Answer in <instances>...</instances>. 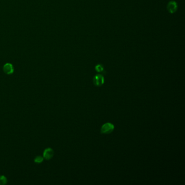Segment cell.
Returning a JSON list of instances; mask_svg holds the SVG:
<instances>
[{
	"label": "cell",
	"mask_w": 185,
	"mask_h": 185,
	"mask_svg": "<svg viewBox=\"0 0 185 185\" xmlns=\"http://www.w3.org/2000/svg\"><path fill=\"white\" fill-rule=\"evenodd\" d=\"M8 182L7 178L4 175L0 176V185H6Z\"/></svg>",
	"instance_id": "6"
},
{
	"label": "cell",
	"mask_w": 185,
	"mask_h": 185,
	"mask_svg": "<svg viewBox=\"0 0 185 185\" xmlns=\"http://www.w3.org/2000/svg\"><path fill=\"white\" fill-rule=\"evenodd\" d=\"M43 157L41 156H37L36 158L34 159V162L36 163H41L42 162H43Z\"/></svg>",
	"instance_id": "8"
},
{
	"label": "cell",
	"mask_w": 185,
	"mask_h": 185,
	"mask_svg": "<svg viewBox=\"0 0 185 185\" xmlns=\"http://www.w3.org/2000/svg\"><path fill=\"white\" fill-rule=\"evenodd\" d=\"M95 70L97 72H103L104 71V67L101 64H98L95 66Z\"/></svg>",
	"instance_id": "7"
},
{
	"label": "cell",
	"mask_w": 185,
	"mask_h": 185,
	"mask_svg": "<svg viewBox=\"0 0 185 185\" xmlns=\"http://www.w3.org/2000/svg\"><path fill=\"white\" fill-rule=\"evenodd\" d=\"M178 5L174 1H169L167 5V9L169 13L174 14L178 10Z\"/></svg>",
	"instance_id": "2"
},
{
	"label": "cell",
	"mask_w": 185,
	"mask_h": 185,
	"mask_svg": "<svg viewBox=\"0 0 185 185\" xmlns=\"http://www.w3.org/2000/svg\"><path fill=\"white\" fill-rule=\"evenodd\" d=\"M3 70H4V72L6 74L8 75L12 74L13 73L14 71L13 65L10 63H7L4 65Z\"/></svg>",
	"instance_id": "5"
},
{
	"label": "cell",
	"mask_w": 185,
	"mask_h": 185,
	"mask_svg": "<svg viewBox=\"0 0 185 185\" xmlns=\"http://www.w3.org/2000/svg\"><path fill=\"white\" fill-rule=\"evenodd\" d=\"M54 154V152L53 149L51 148H47L43 151V158L46 160H50L53 158Z\"/></svg>",
	"instance_id": "4"
},
{
	"label": "cell",
	"mask_w": 185,
	"mask_h": 185,
	"mask_svg": "<svg viewBox=\"0 0 185 185\" xmlns=\"http://www.w3.org/2000/svg\"><path fill=\"white\" fill-rule=\"evenodd\" d=\"M93 82L95 85L96 86H101L104 83V78L102 74H96L95 76L93 77Z\"/></svg>",
	"instance_id": "3"
},
{
	"label": "cell",
	"mask_w": 185,
	"mask_h": 185,
	"mask_svg": "<svg viewBox=\"0 0 185 185\" xmlns=\"http://www.w3.org/2000/svg\"><path fill=\"white\" fill-rule=\"evenodd\" d=\"M115 128L114 125L111 123H106L103 125L100 132L103 134H109L113 132Z\"/></svg>",
	"instance_id": "1"
}]
</instances>
